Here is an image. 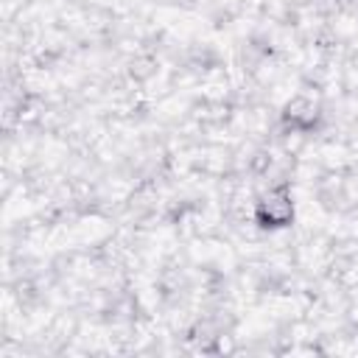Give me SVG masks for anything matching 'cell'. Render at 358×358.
<instances>
[{"mask_svg":"<svg viewBox=\"0 0 358 358\" xmlns=\"http://www.w3.org/2000/svg\"><path fill=\"white\" fill-rule=\"evenodd\" d=\"M294 221H296V201H294L291 179H274L255 193V201H252V227L255 229H260L266 235H277V232L288 229Z\"/></svg>","mask_w":358,"mask_h":358,"instance_id":"6da1fadb","label":"cell"},{"mask_svg":"<svg viewBox=\"0 0 358 358\" xmlns=\"http://www.w3.org/2000/svg\"><path fill=\"white\" fill-rule=\"evenodd\" d=\"M159 56L157 50H148V48H137L129 59H126V67H123V76L129 84L134 87H148L157 76H159Z\"/></svg>","mask_w":358,"mask_h":358,"instance_id":"7a4b0ae2","label":"cell"}]
</instances>
